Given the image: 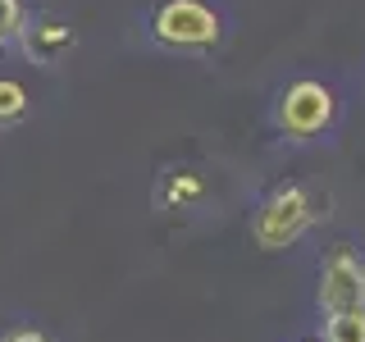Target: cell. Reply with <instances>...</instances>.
Wrapping results in <instances>:
<instances>
[{"instance_id":"9","label":"cell","mask_w":365,"mask_h":342,"mask_svg":"<svg viewBox=\"0 0 365 342\" xmlns=\"http://www.w3.org/2000/svg\"><path fill=\"white\" fill-rule=\"evenodd\" d=\"M23 23H28V9H23V0H0V51L19 41Z\"/></svg>"},{"instance_id":"3","label":"cell","mask_w":365,"mask_h":342,"mask_svg":"<svg viewBox=\"0 0 365 342\" xmlns=\"http://www.w3.org/2000/svg\"><path fill=\"white\" fill-rule=\"evenodd\" d=\"M315 306H319L324 319L329 315H347V311H365V260L347 242L329 247L324 260H319Z\"/></svg>"},{"instance_id":"6","label":"cell","mask_w":365,"mask_h":342,"mask_svg":"<svg viewBox=\"0 0 365 342\" xmlns=\"http://www.w3.org/2000/svg\"><path fill=\"white\" fill-rule=\"evenodd\" d=\"M32 110V96L19 78H0V128H14V123L28 119Z\"/></svg>"},{"instance_id":"10","label":"cell","mask_w":365,"mask_h":342,"mask_svg":"<svg viewBox=\"0 0 365 342\" xmlns=\"http://www.w3.org/2000/svg\"><path fill=\"white\" fill-rule=\"evenodd\" d=\"M0 342H51V333H41V328H32V324H19V328H9V333H0Z\"/></svg>"},{"instance_id":"8","label":"cell","mask_w":365,"mask_h":342,"mask_svg":"<svg viewBox=\"0 0 365 342\" xmlns=\"http://www.w3.org/2000/svg\"><path fill=\"white\" fill-rule=\"evenodd\" d=\"M160 201L165 205H192V201H201V178L197 174H169L165 178V187H160Z\"/></svg>"},{"instance_id":"4","label":"cell","mask_w":365,"mask_h":342,"mask_svg":"<svg viewBox=\"0 0 365 342\" xmlns=\"http://www.w3.org/2000/svg\"><path fill=\"white\" fill-rule=\"evenodd\" d=\"M334 114H338L334 91L324 83H315V78H302V83L283 87V96H279V128H283V137H292V142L319 137L334 123Z\"/></svg>"},{"instance_id":"11","label":"cell","mask_w":365,"mask_h":342,"mask_svg":"<svg viewBox=\"0 0 365 342\" xmlns=\"http://www.w3.org/2000/svg\"><path fill=\"white\" fill-rule=\"evenodd\" d=\"M302 342H319V338H302Z\"/></svg>"},{"instance_id":"5","label":"cell","mask_w":365,"mask_h":342,"mask_svg":"<svg viewBox=\"0 0 365 342\" xmlns=\"http://www.w3.org/2000/svg\"><path fill=\"white\" fill-rule=\"evenodd\" d=\"M19 46L32 64L55 68L78 46V37H73V28L55 14H28V23H23V32H19Z\"/></svg>"},{"instance_id":"7","label":"cell","mask_w":365,"mask_h":342,"mask_svg":"<svg viewBox=\"0 0 365 342\" xmlns=\"http://www.w3.org/2000/svg\"><path fill=\"white\" fill-rule=\"evenodd\" d=\"M319 342H365V311H347V315H329Z\"/></svg>"},{"instance_id":"2","label":"cell","mask_w":365,"mask_h":342,"mask_svg":"<svg viewBox=\"0 0 365 342\" xmlns=\"http://www.w3.org/2000/svg\"><path fill=\"white\" fill-rule=\"evenodd\" d=\"M224 23L205 0H165L151 14V37L169 51H215Z\"/></svg>"},{"instance_id":"1","label":"cell","mask_w":365,"mask_h":342,"mask_svg":"<svg viewBox=\"0 0 365 342\" xmlns=\"http://www.w3.org/2000/svg\"><path fill=\"white\" fill-rule=\"evenodd\" d=\"M315 224V201L306 187H297V182H283V187H274L265 201L256 205V214H251V242L260 251H288L292 242H302L306 233H311Z\"/></svg>"}]
</instances>
